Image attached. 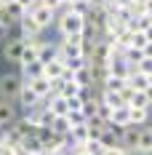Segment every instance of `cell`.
Returning a JSON list of instances; mask_svg holds the SVG:
<instances>
[{
	"label": "cell",
	"mask_w": 152,
	"mask_h": 155,
	"mask_svg": "<svg viewBox=\"0 0 152 155\" xmlns=\"http://www.w3.org/2000/svg\"><path fill=\"white\" fill-rule=\"evenodd\" d=\"M53 24H56V30H59L61 38L83 35V14H75V11L59 8V11H56V19H53Z\"/></svg>",
	"instance_id": "obj_1"
},
{
	"label": "cell",
	"mask_w": 152,
	"mask_h": 155,
	"mask_svg": "<svg viewBox=\"0 0 152 155\" xmlns=\"http://www.w3.org/2000/svg\"><path fill=\"white\" fill-rule=\"evenodd\" d=\"M21 46H24L21 35H19V32H14V30H8V32H5V38L0 40V56H3V62H8V64H19Z\"/></svg>",
	"instance_id": "obj_2"
},
{
	"label": "cell",
	"mask_w": 152,
	"mask_h": 155,
	"mask_svg": "<svg viewBox=\"0 0 152 155\" xmlns=\"http://www.w3.org/2000/svg\"><path fill=\"white\" fill-rule=\"evenodd\" d=\"M19 88H21V75H16V72L0 75V102H14L16 104Z\"/></svg>",
	"instance_id": "obj_3"
},
{
	"label": "cell",
	"mask_w": 152,
	"mask_h": 155,
	"mask_svg": "<svg viewBox=\"0 0 152 155\" xmlns=\"http://www.w3.org/2000/svg\"><path fill=\"white\" fill-rule=\"evenodd\" d=\"M24 14H30V16H32V21H35L40 30H48V27L53 24V19H56V14H53L51 8H46L43 3H35L30 11H24Z\"/></svg>",
	"instance_id": "obj_4"
},
{
	"label": "cell",
	"mask_w": 152,
	"mask_h": 155,
	"mask_svg": "<svg viewBox=\"0 0 152 155\" xmlns=\"http://www.w3.org/2000/svg\"><path fill=\"white\" fill-rule=\"evenodd\" d=\"M16 104L27 112V110L37 107V104H43V102H40V99H37V94L27 86V80H21V88H19V96H16Z\"/></svg>",
	"instance_id": "obj_5"
},
{
	"label": "cell",
	"mask_w": 152,
	"mask_h": 155,
	"mask_svg": "<svg viewBox=\"0 0 152 155\" xmlns=\"http://www.w3.org/2000/svg\"><path fill=\"white\" fill-rule=\"evenodd\" d=\"M139 131H141V126H123L120 128V147L128 150V155H134V150H136Z\"/></svg>",
	"instance_id": "obj_6"
},
{
	"label": "cell",
	"mask_w": 152,
	"mask_h": 155,
	"mask_svg": "<svg viewBox=\"0 0 152 155\" xmlns=\"http://www.w3.org/2000/svg\"><path fill=\"white\" fill-rule=\"evenodd\" d=\"M27 86L37 94V99H40V102L48 99L51 91H53V80H48V78H43V75H40V78H30V80H27Z\"/></svg>",
	"instance_id": "obj_7"
},
{
	"label": "cell",
	"mask_w": 152,
	"mask_h": 155,
	"mask_svg": "<svg viewBox=\"0 0 152 155\" xmlns=\"http://www.w3.org/2000/svg\"><path fill=\"white\" fill-rule=\"evenodd\" d=\"M19 120V104L14 102H0V128H8Z\"/></svg>",
	"instance_id": "obj_8"
},
{
	"label": "cell",
	"mask_w": 152,
	"mask_h": 155,
	"mask_svg": "<svg viewBox=\"0 0 152 155\" xmlns=\"http://www.w3.org/2000/svg\"><path fill=\"white\" fill-rule=\"evenodd\" d=\"M125 86L131 91H152V75H141V72H131L125 78Z\"/></svg>",
	"instance_id": "obj_9"
},
{
	"label": "cell",
	"mask_w": 152,
	"mask_h": 155,
	"mask_svg": "<svg viewBox=\"0 0 152 155\" xmlns=\"http://www.w3.org/2000/svg\"><path fill=\"white\" fill-rule=\"evenodd\" d=\"M128 48H136V51L152 54V32H131Z\"/></svg>",
	"instance_id": "obj_10"
},
{
	"label": "cell",
	"mask_w": 152,
	"mask_h": 155,
	"mask_svg": "<svg viewBox=\"0 0 152 155\" xmlns=\"http://www.w3.org/2000/svg\"><path fill=\"white\" fill-rule=\"evenodd\" d=\"M150 104H152V91H134L125 102V107L131 110H150Z\"/></svg>",
	"instance_id": "obj_11"
},
{
	"label": "cell",
	"mask_w": 152,
	"mask_h": 155,
	"mask_svg": "<svg viewBox=\"0 0 152 155\" xmlns=\"http://www.w3.org/2000/svg\"><path fill=\"white\" fill-rule=\"evenodd\" d=\"M150 153H152V128H150V126H141L134 155H150Z\"/></svg>",
	"instance_id": "obj_12"
},
{
	"label": "cell",
	"mask_w": 152,
	"mask_h": 155,
	"mask_svg": "<svg viewBox=\"0 0 152 155\" xmlns=\"http://www.w3.org/2000/svg\"><path fill=\"white\" fill-rule=\"evenodd\" d=\"M67 142H72V144H86V142H88V126H86V123L70 126V134H67Z\"/></svg>",
	"instance_id": "obj_13"
},
{
	"label": "cell",
	"mask_w": 152,
	"mask_h": 155,
	"mask_svg": "<svg viewBox=\"0 0 152 155\" xmlns=\"http://www.w3.org/2000/svg\"><path fill=\"white\" fill-rule=\"evenodd\" d=\"M107 123L115 126V128H123V126H128V107L123 104V107L109 110V118H107Z\"/></svg>",
	"instance_id": "obj_14"
},
{
	"label": "cell",
	"mask_w": 152,
	"mask_h": 155,
	"mask_svg": "<svg viewBox=\"0 0 152 155\" xmlns=\"http://www.w3.org/2000/svg\"><path fill=\"white\" fill-rule=\"evenodd\" d=\"M61 72H64V62L61 59H51L48 64H43V78H48V80H59Z\"/></svg>",
	"instance_id": "obj_15"
},
{
	"label": "cell",
	"mask_w": 152,
	"mask_h": 155,
	"mask_svg": "<svg viewBox=\"0 0 152 155\" xmlns=\"http://www.w3.org/2000/svg\"><path fill=\"white\" fill-rule=\"evenodd\" d=\"M51 59H56V43H43L37 46V62L40 64H48Z\"/></svg>",
	"instance_id": "obj_16"
},
{
	"label": "cell",
	"mask_w": 152,
	"mask_h": 155,
	"mask_svg": "<svg viewBox=\"0 0 152 155\" xmlns=\"http://www.w3.org/2000/svg\"><path fill=\"white\" fill-rule=\"evenodd\" d=\"M150 110H131L128 107V126H147Z\"/></svg>",
	"instance_id": "obj_17"
},
{
	"label": "cell",
	"mask_w": 152,
	"mask_h": 155,
	"mask_svg": "<svg viewBox=\"0 0 152 155\" xmlns=\"http://www.w3.org/2000/svg\"><path fill=\"white\" fill-rule=\"evenodd\" d=\"M48 128H51L56 137H61V139H67V134H70V123H67V118H51Z\"/></svg>",
	"instance_id": "obj_18"
},
{
	"label": "cell",
	"mask_w": 152,
	"mask_h": 155,
	"mask_svg": "<svg viewBox=\"0 0 152 155\" xmlns=\"http://www.w3.org/2000/svg\"><path fill=\"white\" fill-rule=\"evenodd\" d=\"M21 75L27 78V80H30V78H40V75H43V64H40V62L24 64V67H21Z\"/></svg>",
	"instance_id": "obj_19"
},
{
	"label": "cell",
	"mask_w": 152,
	"mask_h": 155,
	"mask_svg": "<svg viewBox=\"0 0 152 155\" xmlns=\"http://www.w3.org/2000/svg\"><path fill=\"white\" fill-rule=\"evenodd\" d=\"M64 118H67V123H70V126H77V123H86V115H83V112H80V110H75V112H67V115H64Z\"/></svg>",
	"instance_id": "obj_20"
},
{
	"label": "cell",
	"mask_w": 152,
	"mask_h": 155,
	"mask_svg": "<svg viewBox=\"0 0 152 155\" xmlns=\"http://www.w3.org/2000/svg\"><path fill=\"white\" fill-rule=\"evenodd\" d=\"M136 72H141V75H152V56H144V59L139 62Z\"/></svg>",
	"instance_id": "obj_21"
},
{
	"label": "cell",
	"mask_w": 152,
	"mask_h": 155,
	"mask_svg": "<svg viewBox=\"0 0 152 155\" xmlns=\"http://www.w3.org/2000/svg\"><path fill=\"white\" fill-rule=\"evenodd\" d=\"M104 155H128V150H123L120 144H115V147H104Z\"/></svg>",
	"instance_id": "obj_22"
},
{
	"label": "cell",
	"mask_w": 152,
	"mask_h": 155,
	"mask_svg": "<svg viewBox=\"0 0 152 155\" xmlns=\"http://www.w3.org/2000/svg\"><path fill=\"white\" fill-rule=\"evenodd\" d=\"M16 5H19V8H21V11H30L32 5H35V3H37V0H14Z\"/></svg>",
	"instance_id": "obj_23"
},
{
	"label": "cell",
	"mask_w": 152,
	"mask_h": 155,
	"mask_svg": "<svg viewBox=\"0 0 152 155\" xmlns=\"http://www.w3.org/2000/svg\"><path fill=\"white\" fill-rule=\"evenodd\" d=\"M5 32H8V30H3V27H0V40H3V38H5Z\"/></svg>",
	"instance_id": "obj_24"
},
{
	"label": "cell",
	"mask_w": 152,
	"mask_h": 155,
	"mask_svg": "<svg viewBox=\"0 0 152 155\" xmlns=\"http://www.w3.org/2000/svg\"><path fill=\"white\" fill-rule=\"evenodd\" d=\"M0 5H3V0H0Z\"/></svg>",
	"instance_id": "obj_25"
}]
</instances>
